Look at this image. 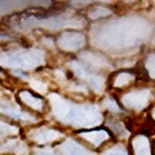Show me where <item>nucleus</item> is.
Segmentation results:
<instances>
[{
    "label": "nucleus",
    "mask_w": 155,
    "mask_h": 155,
    "mask_svg": "<svg viewBox=\"0 0 155 155\" xmlns=\"http://www.w3.org/2000/svg\"><path fill=\"white\" fill-rule=\"evenodd\" d=\"M49 100L54 115L65 123L91 128L102 122V115L96 106L74 105L57 94L49 96Z\"/></svg>",
    "instance_id": "nucleus-1"
},
{
    "label": "nucleus",
    "mask_w": 155,
    "mask_h": 155,
    "mask_svg": "<svg viewBox=\"0 0 155 155\" xmlns=\"http://www.w3.org/2000/svg\"><path fill=\"white\" fill-rule=\"evenodd\" d=\"M44 62V54L39 49L4 53L0 56V65L14 69H34Z\"/></svg>",
    "instance_id": "nucleus-2"
},
{
    "label": "nucleus",
    "mask_w": 155,
    "mask_h": 155,
    "mask_svg": "<svg viewBox=\"0 0 155 155\" xmlns=\"http://www.w3.org/2000/svg\"><path fill=\"white\" fill-rule=\"evenodd\" d=\"M58 45H60L61 49L66 52L79 51L85 45V36L81 32L76 31L64 32L58 38Z\"/></svg>",
    "instance_id": "nucleus-3"
},
{
    "label": "nucleus",
    "mask_w": 155,
    "mask_h": 155,
    "mask_svg": "<svg viewBox=\"0 0 155 155\" xmlns=\"http://www.w3.org/2000/svg\"><path fill=\"white\" fill-rule=\"evenodd\" d=\"M150 100L149 91H136L129 92L125 96H123V104L130 109H142L147 105Z\"/></svg>",
    "instance_id": "nucleus-4"
},
{
    "label": "nucleus",
    "mask_w": 155,
    "mask_h": 155,
    "mask_svg": "<svg viewBox=\"0 0 155 155\" xmlns=\"http://www.w3.org/2000/svg\"><path fill=\"white\" fill-rule=\"evenodd\" d=\"M60 137H61V133L58 130L48 129V128H38L30 133V138H32L38 143H49L56 141Z\"/></svg>",
    "instance_id": "nucleus-5"
},
{
    "label": "nucleus",
    "mask_w": 155,
    "mask_h": 155,
    "mask_svg": "<svg viewBox=\"0 0 155 155\" xmlns=\"http://www.w3.org/2000/svg\"><path fill=\"white\" fill-rule=\"evenodd\" d=\"M132 149L134 155H151L149 138L146 136H137L132 141Z\"/></svg>",
    "instance_id": "nucleus-6"
},
{
    "label": "nucleus",
    "mask_w": 155,
    "mask_h": 155,
    "mask_svg": "<svg viewBox=\"0 0 155 155\" xmlns=\"http://www.w3.org/2000/svg\"><path fill=\"white\" fill-rule=\"evenodd\" d=\"M62 153H64V155H93L85 147L80 146L79 143L72 141V140H67L62 145Z\"/></svg>",
    "instance_id": "nucleus-7"
},
{
    "label": "nucleus",
    "mask_w": 155,
    "mask_h": 155,
    "mask_svg": "<svg viewBox=\"0 0 155 155\" xmlns=\"http://www.w3.org/2000/svg\"><path fill=\"white\" fill-rule=\"evenodd\" d=\"M80 137H83L87 141L93 143L94 146H100L106 140H109L110 134L106 130H92V132H83L80 133Z\"/></svg>",
    "instance_id": "nucleus-8"
},
{
    "label": "nucleus",
    "mask_w": 155,
    "mask_h": 155,
    "mask_svg": "<svg viewBox=\"0 0 155 155\" xmlns=\"http://www.w3.org/2000/svg\"><path fill=\"white\" fill-rule=\"evenodd\" d=\"M0 111L9 116H12L14 119H17V120H26V122H32L34 120L31 115H28L27 113H23V111L14 107V106H3V107H0Z\"/></svg>",
    "instance_id": "nucleus-9"
},
{
    "label": "nucleus",
    "mask_w": 155,
    "mask_h": 155,
    "mask_svg": "<svg viewBox=\"0 0 155 155\" xmlns=\"http://www.w3.org/2000/svg\"><path fill=\"white\" fill-rule=\"evenodd\" d=\"M19 100L22 101L23 104H26L27 106L35 109V110H41L43 109V101L40 98H36L35 96H32L30 92H19Z\"/></svg>",
    "instance_id": "nucleus-10"
},
{
    "label": "nucleus",
    "mask_w": 155,
    "mask_h": 155,
    "mask_svg": "<svg viewBox=\"0 0 155 155\" xmlns=\"http://www.w3.org/2000/svg\"><path fill=\"white\" fill-rule=\"evenodd\" d=\"M81 58L85 61V64H88L93 67H105V66H109L107 61L105 60L102 56H98V54H94L92 52H88V53H84L81 54Z\"/></svg>",
    "instance_id": "nucleus-11"
},
{
    "label": "nucleus",
    "mask_w": 155,
    "mask_h": 155,
    "mask_svg": "<svg viewBox=\"0 0 155 155\" xmlns=\"http://www.w3.org/2000/svg\"><path fill=\"white\" fill-rule=\"evenodd\" d=\"M132 79H133V75L129 74V72H119V74L116 75L115 80H114V85H116V87H123L125 84H128Z\"/></svg>",
    "instance_id": "nucleus-12"
},
{
    "label": "nucleus",
    "mask_w": 155,
    "mask_h": 155,
    "mask_svg": "<svg viewBox=\"0 0 155 155\" xmlns=\"http://www.w3.org/2000/svg\"><path fill=\"white\" fill-rule=\"evenodd\" d=\"M110 13H111V11H110L109 8H105V7H96L94 9H92V12H89V17H91L92 19H97V18L109 16Z\"/></svg>",
    "instance_id": "nucleus-13"
},
{
    "label": "nucleus",
    "mask_w": 155,
    "mask_h": 155,
    "mask_svg": "<svg viewBox=\"0 0 155 155\" xmlns=\"http://www.w3.org/2000/svg\"><path fill=\"white\" fill-rule=\"evenodd\" d=\"M18 132L19 129L17 127L4 122H0V133L2 134H18Z\"/></svg>",
    "instance_id": "nucleus-14"
},
{
    "label": "nucleus",
    "mask_w": 155,
    "mask_h": 155,
    "mask_svg": "<svg viewBox=\"0 0 155 155\" xmlns=\"http://www.w3.org/2000/svg\"><path fill=\"white\" fill-rule=\"evenodd\" d=\"M104 155H128V153H127V150L122 146H115V147L109 149L107 151H105Z\"/></svg>",
    "instance_id": "nucleus-15"
},
{
    "label": "nucleus",
    "mask_w": 155,
    "mask_h": 155,
    "mask_svg": "<svg viewBox=\"0 0 155 155\" xmlns=\"http://www.w3.org/2000/svg\"><path fill=\"white\" fill-rule=\"evenodd\" d=\"M146 69L149 71V74L151 75L153 78H155V54H151L147 61H146Z\"/></svg>",
    "instance_id": "nucleus-16"
},
{
    "label": "nucleus",
    "mask_w": 155,
    "mask_h": 155,
    "mask_svg": "<svg viewBox=\"0 0 155 155\" xmlns=\"http://www.w3.org/2000/svg\"><path fill=\"white\" fill-rule=\"evenodd\" d=\"M30 84H31V87H32V88L35 89L36 92H39V93H44V92H47V85L43 83V81L32 80Z\"/></svg>",
    "instance_id": "nucleus-17"
},
{
    "label": "nucleus",
    "mask_w": 155,
    "mask_h": 155,
    "mask_svg": "<svg viewBox=\"0 0 155 155\" xmlns=\"http://www.w3.org/2000/svg\"><path fill=\"white\" fill-rule=\"evenodd\" d=\"M104 105H105L109 110L115 111V113H118V111H120V107L118 106V104H116L114 100H111V98H106V100H105V102H104Z\"/></svg>",
    "instance_id": "nucleus-18"
},
{
    "label": "nucleus",
    "mask_w": 155,
    "mask_h": 155,
    "mask_svg": "<svg viewBox=\"0 0 155 155\" xmlns=\"http://www.w3.org/2000/svg\"><path fill=\"white\" fill-rule=\"evenodd\" d=\"M36 155H56V154L51 151V150H43V151H39Z\"/></svg>",
    "instance_id": "nucleus-19"
},
{
    "label": "nucleus",
    "mask_w": 155,
    "mask_h": 155,
    "mask_svg": "<svg viewBox=\"0 0 155 155\" xmlns=\"http://www.w3.org/2000/svg\"><path fill=\"white\" fill-rule=\"evenodd\" d=\"M151 115H153V119H154V120H155V109H154V110H153V114H151Z\"/></svg>",
    "instance_id": "nucleus-20"
}]
</instances>
